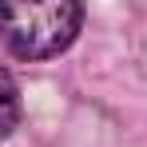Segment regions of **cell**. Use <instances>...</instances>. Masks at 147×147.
Masks as SVG:
<instances>
[{
  "label": "cell",
  "instance_id": "7a4b0ae2",
  "mask_svg": "<svg viewBox=\"0 0 147 147\" xmlns=\"http://www.w3.org/2000/svg\"><path fill=\"white\" fill-rule=\"evenodd\" d=\"M16 123H20V92L16 80L0 68V139H8Z\"/></svg>",
  "mask_w": 147,
  "mask_h": 147
},
{
  "label": "cell",
  "instance_id": "6da1fadb",
  "mask_svg": "<svg viewBox=\"0 0 147 147\" xmlns=\"http://www.w3.org/2000/svg\"><path fill=\"white\" fill-rule=\"evenodd\" d=\"M84 24V8L68 0L48 4H0V36L20 60L60 56Z\"/></svg>",
  "mask_w": 147,
  "mask_h": 147
}]
</instances>
